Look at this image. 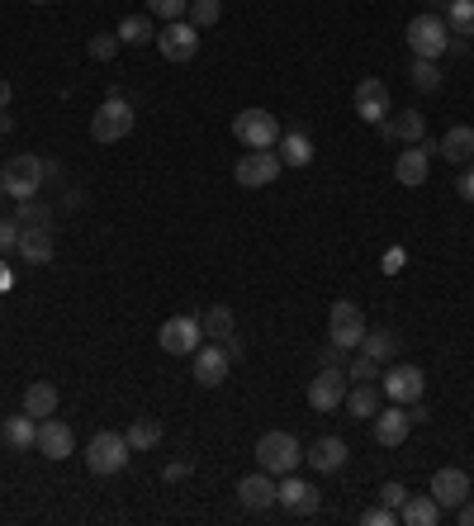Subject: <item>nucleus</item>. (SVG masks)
<instances>
[{
	"mask_svg": "<svg viewBox=\"0 0 474 526\" xmlns=\"http://www.w3.org/2000/svg\"><path fill=\"white\" fill-rule=\"evenodd\" d=\"M403 38H408L413 57H427V62H437V57L451 48V29H446V19L432 15V10H427V15H413V19H408Z\"/></svg>",
	"mask_w": 474,
	"mask_h": 526,
	"instance_id": "1",
	"label": "nucleus"
},
{
	"mask_svg": "<svg viewBox=\"0 0 474 526\" xmlns=\"http://www.w3.org/2000/svg\"><path fill=\"white\" fill-rule=\"evenodd\" d=\"M128 455H133V446H128L124 432H95L86 441V470L110 479V474H119L128 465Z\"/></svg>",
	"mask_w": 474,
	"mask_h": 526,
	"instance_id": "2",
	"label": "nucleus"
},
{
	"mask_svg": "<svg viewBox=\"0 0 474 526\" xmlns=\"http://www.w3.org/2000/svg\"><path fill=\"white\" fill-rule=\"evenodd\" d=\"M299 460H304V446H299L290 432H266L256 441V465L266 474H275V479H280V474H294Z\"/></svg>",
	"mask_w": 474,
	"mask_h": 526,
	"instance_id": "3",
	"label": "nucleus"
},
{
	"mask_svg": "<svg viewBox=\"0 0 474 526\" xmlns=\"http://www.w3.org/2000/svg\"><path fill=\"white\" fill-rule=\"evenodd\" d=\"M43 176H48V166H43V157H34V152H19V157H10V166L0 171V181H5V195L10 200H34L38 190H43Z\"/></svg>",
	"mask_w": 474,
	"mask_h": 526,
	"instance_id": "4",
	"label": "nucleus"
},
{
	"mask_svg": "<svg viewBox=\"0 0 474 526\" xmlns=\"http://www.w3.org/2000/svg\"><path fill=\"white\" fill-rule=\"evenodd\" d=\"M128 133H133V105H128L124 95H110L91 114V138L95 143H124Z\"/></svg>",
	"mask_w": 474,
	"mask_h": 526,
	"instance_id": "5",
	"label": "nucleus"
},
{
	"mask_svg": "<svg viewBox=\"0 0 474 526\" xmlns=\"http://www.w3.org/2000/svg\"><path fill=\"white\" fill-rule=\"evenodd\" d=\"M233 133L242 147H252V152H271L280 143V124H275L271 109H242L233 119Z\"/></svg>",
	"mask_w": 474,
	"mask_h": 526,
	"instance_id": "6",
	"label": "nucleus"
},
{
	"mask_svg": "<svg viewBox=\"0 0 474 526\" xmlns=\"http://www.w3.org/2000/svg\"><path fill=\"white\" fill-rule=\"evenodd\" d=\"M365 337V313L361 304H351V299H337L328 313V342L342 346V351H356Z\"/></svg>",
	"mask_w": 474,
	"mask_h": 526,
	"instance_id": "7",
	"label": "nucleus"
},
{
	"mask_svg": "<svg viewBox=\"0 0 474 526\" xmlns=\"http://www.w3.org/2000/svg\"><path fill=\"white\" fill-rule=\"evenodd\" d=\"M347 370L342 365H323L318 375L309 380V408L313 413H332V408H342L347 403Z\"/></svg>",
	"mask_w": 474,
	"mask_h": 526,
	"instance_id": "8",
	"label": "nucleus"
},
{
	"mask_svg": "<svg viewBox=\"0 0 474 526\" xmlns=\"http://www.w3.org/2000/svg\"><path fill=\"white\" fill-rule=\"evenodd\" d=\"M380 389H384V399L389 403H422V394H427V380H422V370L418 365H389L380 375Z\"/></svg>",
	"mask_w": 474,
	"mask_h": 526,
	"instance_id": "9",
	"label": "nucleus"
},
{
	"mask_svg": "<svg viewBox=\"0 0 474 526\" xmlns=\"http://www.w3.org/2000/svg\"><path fill=\"white\" fill-rule=\"evenodd\" d=\"M157 48H162L166 62H190V57L200 53V29L190 19H171V24L157 29Z\"/></svg>",
	"mask_w": 474,
	"mask_h": 526,
	"instance_id": "10",
	"label": "nucleus"
},
{
	"mask_svg": "<svg viewBox=\"0 0 474 526\" xmlns=\"http://www.w3.org/2000/svg\"><path fill=\"white\" fill-rule=\"evenodd\" d=\"M280 166H285V162L275 157V147H271V152H252V147H247V152L237 157L233 176H237L242 190H261V185H271L275 176H280Z\"/></svg>",
	"mask_w": 474,
	"mask_h": 526,
	"instance_id": "11",
	"label": "nucleus"
},
{
	"mask_svg": "<svg viewBox=\"0 0 474 526\" xmlns=\"http://www.w3.org/2000/svg\"><path fill=\"white\" fill-rule=\"evenodd\" d=\"M432 152H437V143H432V138H422V143H408V147L399 152V162H394V181L408 185V190L427 185V171H432Z\"/></svg>",
	"mask_w": 474,
	"mask_h": 526,
	"instance_id": "12",
	"label": "nucleus"
},
{
	"mask_svg": "<svg viewBox=\"0 0 474 526\" xmlns=\"http://www.w3.org/2000/svg\"><path fill=\"white\" fill-rule=\"evenodd\" d=\"M157 342H162L166 356H195L204 342V332H200V318H166L162 332H157Z\"/></svg>",
	"mask_w": 474,
	"mask_h": 526,
	"instance_id": "13",
	"label": "nucleus"
},
{
	"mask_svg": "<svg viewBox=\"0 0 474 526\" xmlns=\"http://www.w3.org/2000/svg\"><path fill=\"white\" fill-rule=\"evenodd\" d=\"M275 503H280L285 512H294V517H309V512H318V489L304 484L299 474H280V484H275Z\"/></svg>",
	"mask_w": 474,
	"mask_h": 526,
	"instance_id": "14",
	"label": "nucleus"
},
{
	"mask_svg": "<svg viewBox=\"0 0 474 526\" xmlns=\"http://www.w3.org/2000/svg\"><path fill=\"white\" fill-rule=\"evenodd\" d=\"M370 422H375V441H380V446H389V451H394V446H403V441H408V432H413V413H408L403 403H389V408H380Z\"/></svg>",
	"mask_w": 474,
	"mask_h": 526,
	"instance_id": "15",
	"label": "nucleus"
},
{
	"mask_svg": "<svg viewBox=\"0 0 474 526\" xmlns=\"http://www.w3.org/2000/svg\"><path fill=\"white\" fill-rule=\"evenodd\" d=\"M470 493H474V479H470L465 470H456V465H446V470L432 474V498L441 503V512H446V508H460Z\"/></svg>",
	"mask_w": 474,
	"mask_h": 526,
	"instance_id": "16",
	"label": "nucleus"
},
{
	"mask_svg": "<svg viewBox=\"0 0 474 526\" xmlns=\"http://www.w3.org/2000/svg\"><path fill=\"white\" fill-rule=\"evenodd\" d=\"M38 455H48V460H67L76 451V432L67 427L62 418H43L38 422V441H34Z\"/></svg>",
	"mask_w": 474,
	"mask_h": 526,
	"instance_id": "17",
	"label": "nucleus"
},
{
	"mask_svg": "<svg viewBox=\"0 0 474 526\" xmlns=\"http://www.w3.org/2000/svg\"><path fill=\"white\" fill-rule=\"evenodd\" d=\"M351 105H356V114H361L365 124H384L389 119V86L375 81V76H365L361 86H356V95H351Z\"/></svg>",
	"mask_w": 474,
	"mask_h": 526,
	"instance_id": "18",
	"label": "nucleus"
},
{
	"mask_svg": "<svg viewBox=\"0 0 474 526\" xmlns=\"http://www.w3.org/2000/svg\"><path fill=\"white\" fill-rule=\"evenodd\" d=\"M228 370H233V356H228V346H200L195 351V380L204 384V389H219L223 380H228Z\"/></svg>",
	"mask_w": 474,
	"mask_h": 526,
	"instance_id": "19",
	"label": "nucleus"
},
{
	"mask_svg": "<svg viewBox=\"0 0 474 526\" xmlns=\"http://www.w3.org/2000/svg\"><path fill=\"white\" fill-rule=\"evenodd\" d=\"M237 503L252 508V512L275 508V474H266V470L242 474V479H237Z\"/></svg>",
	"mask_w": 474,
	"mask_h": 526,
	"instance_id": "20",
	"label": "nucleus"
},
{
	"mask_svg": "<svg viewBox=\"0 0 474 526\" xmlns=\"http://www.w3.org/2000/svg\"><path fill=\"white\" fill-rule=\"evenodd\" d=\"M15 252L29 261V266H53V228H19Z\"/></svg>",
	"mask_w": 474,
	"mask_h": 526,
	"instance_id": "21",
	"label": "nucleus"
},
{
	"mask_svg": "<svg viewBox=\"0 0 474 526\" xmlns=\"http://www.w3.org/2000/svg\"><path fill=\"white\" fill-rule=\"evenodd\" d=\"M347 455H351V451H347V441H342V436H318L304 460H309L318 474H337L342 465H347Z\"/></svg>",
	"mask_w": 474,
	"mask_h": 526,
	"instance_id": "22",
	"label": "nucleus"
},
{
	"mask_svg": "<svg viewBox=\"0 0 474 526\" xmlns=\"http://www.w3.org/2000/svg\"><path fill=\"white\" fill-rule=\"evenodd\" d=\"M375 128H380L384 138H394V143H422L427 138V119H422L418 109H399L394 119H384Z\"/></svg>",
	"mask_w": 474,
	"mask_h": 526,
	"instance_id": "23",
	"label": "nucleus"
},
{
	"mask_svg": "<svg viewBox=\"0 0 474 526\" xmlns=\"http://www.w3.org/2000/svg\"><path fill=\"white\" fill-rule=\"evenodd\" d=\"M347 408H351V418H375L384 408V389H380V380H361V384H351L347 389Z\"/></svg>",
	"mask_w": 474,
	"mask_h": 526,
	"instance_id": "24",
	"label": "nucleus"
},
{
	"mask_svg": "<svg viewBox=\"0 0 474 526\" xmlns=\"http://www.w3.org/2000/svg\"><path fill=\"white\" fill-rule=\"evenodd\" d=\"M399 522L403 526H437L441 522V503L432 493H408L399 508Z\"/></svg>",
	"mask_w": 474,
	"mask_h": 526,
	"instance_id": "25",
	"label": "nucleus"
},
{
	"mask_svg": "<svg viewBox=\"0 0 474 526\" xmlns=\"http://www.w3.org/2000/svg\"><path fill=\"white\" fill-rule=\"evenodd\" d=\"M437 157H446L451 166H470V157H474V128L470 124H456L437 143Z\"/></svg>",
	"mask_w": 474,
	"mask_h": 526,
	"instance_id": "26",
	"label": "nucleus"
},
{
	"mask_svg": "<svg viewBox=\"0 0 474 526\" xmlns=\"http://www.w3.org/2000/svg\"><path fill=\"white\" fill-rule=\"evenodd\" d=\"M0 441H5L10 451H34L38 418H29V413H19V418H5V422H0Z\"/></svg>",
	"mask_w": 474,
	"mask_h": 526,
	"instance_id": "27",
	"label": "nucleus"
},
{
	"mask_svg": "<svg viewBox=\"0 0 474 526\" xmlns=\"http://www.w3.org/2000/svg\"><path fill=\"white\" fill-rule=\"evenodd\" d=\"M275 157H280L285 166H309V162H313V143H309V133H299V128L280 133V143H275Z\"/></svg>",
	"mask_w": 474,
	"mask_h": 526,
	"instance_id": "28",
	"label": "nucleus"
},
{
	"mask_svg": "<svg viewBox=\"0 0 474 526\" xmlns=\"http://www.w3.org/2000/svg\"><path fill=\"white\" fill-rule=\"evenodd\" d=\"M24 413L29 418H53L57 413V384H48V380H34L29 389H24Z\"/></svg>",
	"mask_w": 474,
	"mask_h": 526,
	"instance_id": "29",
	"label": "nucleus"
},
{
	"mask_svg": "<svg viewBox=\"0 0 474 526\" xmlns=\"http://www.w3.org/2000/svg\"><path fill=\"white\" fill-rule=\"evenodd\" d=\"M114 34H119V43H128V48H143V43H157V19L152 15H124Z\"/></svg>",
	"mask_w": 474,
	"mask_h": 526,
	"instance_id": "30",
	"label": "nucleus"
},
{
	"mask_svg": "<svg viewBox=\"0 0 474 526\" xmlns=\"http://www.w3.org/2000/svg\"><path fill=\"white\" fill-rule=\"evenodd\" d=\"M200 332L209 337V342H228V337L237 332L233 309H228V304H214V309H209V313L200 318Z\"/></svg>",
	"mask_w": 474,
	"mask_h": 526,
	"instance_id": "31",
	"label": "nucleus"
},
{
	"mask_svg": "<svg viewBox=\"0 0 474 526\" xmlns=\"http://www.w3.org/2000/svg\"><path fill=\"white\" fill-rule=\"evenodd\" d=\"M356 351L384 365V361H394V351H399V337H394L389 327H384V332H370V327H365V337H361V346H356Z\"/></svg>",
	"mask_w": 474,
	"mask_h": 526,
	"instance_id": "32",
	"label": "nucleus"
},
{
	"mask_svg": "<svg viewBox=\"0 0 474 526\" xmlns=\"http://www.w3.org/2000/svg\"><path fill=\"white\" fill-rule=\"evenodd\" d=\"M124 436H128L133 451H157V446H162V422L157 418H133Z\"/></svg>",
	"mask_w": 474,
	"mask_h": 526,
	"instance_id": "33",
	"label": "nucleus"
},
{
	"mask_svg": "<svg viewBox=\"0 0 474 526\" xmlns=\"http://www.w3.org/2000/svg\"><path fill=\"white\" fill-rule=\"evenodd\" d=\"M446 29L456 38H474V0H451L446 5Z\"/></svg>",
	"mask_w": 474,
	"mask_h": 526,
	"instance_id": "34",
	"label": "nucleus"
},
{
	"mask_svg": "<svg viewBox=\"0 0 474 526\" xmlns=\"http://www.w3.org/2000/svg\"><path fill=\"white\" fill-rule=\"evenodd\" d=\"M15 223H19V228H53V214H48V204H38V200H19Z\"/></svg>",
	"mask_w": 474,
	"mask_h": 526,
	"instance_id": "35",
	"label": "nucleus"
},
{
	"mask_svg": "<svg viewBox=\"0 0 474 526\" xmlns=\"http://www.w3.org/2000/svg\"><path fill=\"white\" fill-rule=\"evenodd\" d=\"M185 19L195 24V29H214L223 19V5L219 0H190V10H185Z\"/></svg>",
	"mask_w": 474,
	"mask_h": 526,
	"instance_id": "36",
	"label": "nucleus"
},
{
	"mask_svg": "<svg viewBox=\"0 0 474 526\" xmlns=\"http://www.w3.org/2000/svg\"><path fill=\"white\" fill-rule=\"evenodd\" d=\"M408 76H413V86H418V91H437V86H441L437 62H427V57H413V67H408Z\"/></svg>",
	"mask_w": 474,
	"mask_h": 526,
	"instance_id": "37",
	"label": "nucleus"
},
{
	"mask_svg": "<svg viewBox=\"0 0 474 526\" xmlns=\"http://www.w3.org/2000/svg\"><path fill=\"white\" fill-rule=\"evenodd\" d=\"M185 10H190V0H147V15L162 19V24H171V19H185Z\"/></svg>",
	"mask_w": 474,
	"mask_h": 526,
	"instance_id": "38",
	"label": "nucleus"
},
{
	"mask_svg": "<svg viewBox=\"0 0 474 526\" xmlns=\"http://www.w3.org/2000/svg\"><path fill=\"white\" fill-rule=\"evenodd\" d=\"M86 53H91L95 62H110V57L119 53V34H95L91 43H86Z\"/></svg>",
	"mask_w": 474,
	"mask_h": 526,
	"instance_id": "39",
	"label": "nucleus"
},
{
	"mask_svg": "<svg viewBox=\"0 0 474 526\" xmlns=\"http://www.w3.org/2000/svg\"><path fill=\"white\" fill-rule=\"evenodd\" d=\"M342 370H347V380H380V361H370V356H356V361L351 365H342Z\"/></svg>",
	"mask_w": 474,
	"mask_h": 526,
	"instance_id": "40",
	"label": "nucleus"
},
{
	"mask_svg": "<svg viewBox=\"0 0 474 526\" xmlns=\"http://www.w3.org/2000/svg\"><path fill=\"white\" fill-rule=\"evenodd\" d=\"M361 522H365V526H394V522H399V508L380 503V508H370V512H365Z\"/></svg>",
	"mask_w": 474,
	"mask_h": 526,
	"instance_id": "41",
	"label": "nucleus"
},
{
	"mask_svg": "<svg viewBox=\"0 0 474 526\" xmlns=\"http://www.w3.org/2000/svg\"><path fill=\"white\" fill-rule=\"evenodd\" d=\"M15 242H19V223L15 218H0V252H10Z\"/></svg>",
	"mask_w": 474,
	"mask_h": 526,
	"instance_id": "42",
	"label": "nucleus"
},
{
	"mask_svg": "<svg viewBox=\"0 0 474 526\" xmlns=\"http://www.w3.org/2000/svg\"><path fill=\"white\" fill-rule=\"evenodd\" d=\"M403 498H408L403 484H384V489H380V503H389V508H403Z\"/></svg>",
	"mask_w": 474,
	"mask_h": 526,
	"instance_id": "43",
	"label": "nucleus"
},
{
	"mask_svg": "<svg viewBox=\"0 0 474 526\" xmlns=\"http://www.w3.org/2000/svg\"><path fill=\"white\" fill-rule=\"evenodd\" d=\"M185 474H190V460H171V465L162 470V479H166V484H181Z\"/></svg>",
	"mask_w": 474,
	"mask_h": 526,
	"instance_id": "44",
	"label": "nucleus"
},
{
	"mask_svg": "<svg viewBox=\"0 0 474 526\" xmlns=\"http://www.w3.org/2000/svg\"><path fill=\"white\" fill-rule=\"evenodd\" d=\"M456 190H460V200H470V204H474V166H465V171H460Z\"/></svg>",
	"mask_w": 474,
	"mask_h": 526,
	"instance_id": "45",
	"label": "nucleus"
},
{
	"mask_svg": "<svg viewBox=\"0 0 474 526\" xmlns=\"http://www.w3.org/2000/svg\"><path fill=\"white\" fill-rule=\"evenodd\" d=\"M456 517H460V526H474V493L456 508Z\"/></svg>",
	"mask_w": 474,
	"mask_h": 526,
	"instance_id": "46",
	"label": "nucleus"
},
{
	"mask_svg": "<svg viewBox=\"0 0 474 526\" xmlns=\"http://www.w3.org/2000/svg\"><path fill=\"white\" fill-rule=\"evenodd\" d=\"M384 271H389V275L403 271V252H399V247H394V252H384Z\"/></svg>",
	"mask_w": 474,
	"mask_h": 526,
	"instance_id": "47",
	"label": "nucleus"
},
{
	"mask_svg": "<svg viewBox=\"0 0 474 526\" xmlns=\"http://www.w3.org/2000/svg\"><path fill=\"white\" fill-rule=\"evenodd\" d=\"M323 365H342V346H323Z\"/></svg>",
	"mask_w": 474,
	"mask_h": 526,
	"instance_id": "48",
	"label": "nucleus"
},
{
	"mask_svg": "<svg viewBox=\"0 0 474 526\" xmlns=\"http://www.w3.org/2000/svg\"><path fill=\"white\" fill-rule=\"evenodd\" d=\"M0 290H15V271H10L5 261H0Z\"/></svg>",
	"mask_w": 474,
	"mask_h": 526,
	"instance_id": "49",
	"label": "nucleus"
},
{
	"mask_svg": "<svg viewBox=\"0 0 474 526\" xmlns=\"http://www.w3.org/2000/svg\"><path fill=\"white\" fill-rule=\"evenodd\" d=\"M10 95H15L10 91V81H0V109H10Z\"/></svg>",
	"mask_w": 474,
	"mask_h": 526,
	"instance_id": "50",
	"label": "nucleus"
},
{
	"mask_svg": "<svg viewBox=\"0 0 474 526\" xmlns=\"http://www.w3.org/2000/svg\"><path fill=\"white\" fill-rule=\"evenodd\" d=\"M10 128H15V114H5V109H0V133H10Z\"/></svg>",
	"mask_w": 474,
	"mask_h": 526,
	"instance_id": "51",
	"label": "nucleus"
},
{
	"mask_svg": "<svg viewBox=\"0 0 474 526\" xmlns=\"http://www.w3.org/2000/svg\"><path fill=\"white\" fill-rule=\"evenodd\" d=\"M29 5H48V0H29Z\"/></svg>",
	"mask_w": 474,
	"mask_h": 526,
	"instance_id": "52",
	"label": "nucleus"
},
{
	"mask_svg": "<svg viewBox=\"0 0 474 526\" xmlns=\"http://www.w3.org/2000/svg\"><path fill=\"white\" fill-rule=\"evenodd\" d=\"M0 200H5V181H0Z\"/></svg>",
	"mask_w": 474,
	"mask_h": 526,
	"instance_id": "53",
	"label": "nucleus"
},
{
	"mask_svg": "<svg viewBox=\"0 0 474 526\" xmlns=\"http://www.w3.org/2000/svg\"><path fill=\"white\" fill-rule=\"evenodd\" d=\"M441 5H451V0H441Z\"/></svg>",
	"mask_w": 474,
	"mask_h": 526,
	"instance_id": "54",
	"label": "nucleus"
},
{
	"mask_svg": "<svg viewBox=\"0 0 474 526\" xmlns=\"http://www.w3.org/2000/svg\"><path fill=\"white\" fill-rule=\"evenodd\" d=\"M470 166H474V157H470Z\"/></svg>",
	"mask_w": 474,
	"mask_h": 526,
	"instance_id": "55",
	"label": "nucleus"
}]
</instances>
